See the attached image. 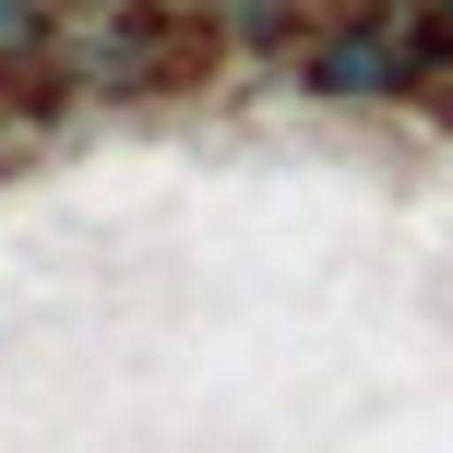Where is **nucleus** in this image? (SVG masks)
Listing matches in <instances>:
<instances>
[{"mask_svg": "<svg viewBox=\"0 0 453 453\" xmlns=\"http://www.w3.org/2000/svg\"><path fill=\"white\" fill-rule=\"evenodd\" d=\"M60 60H72V96H180V84H203V72L226 60V36L191 0H108V12H84V24H60Z\"/></svg>", "mask_w": 453, "mask_h": 453, "instance_id": "nucleus-1", "label": "nucleus"}, {"mask_svg": "<svg viewBox=\"0 0 453 453\" xmlns=\"http://www.w3.org/2000/svg\"><path fill=\"white\" fill-rule=\"evenodd\" d=\"M441 60H453V24L406 12V0L346 12V24H311V48H298V72H311L322 96H418V72H441Z\"/></svg>", "mask_w": 453, "mask_h": 453, "instance_id": "nucleus-2", "label": "nucleus"}, {"mask_svg": "<svg viewBox=\"0 0 453 453\" xmlns=\"http://www.w3.org/2000/svg\"><path fill=\"white\" fill-rule=\"evenodd\" d=\"M0 108H12V119H36V132L72 108V60H60V36H48V48H12V60H0Z\"/></svg>", "mask_w": 453, "mask_h": 453, "instance_id": "nucleus-3", "label": "nucleus"}, {"mask_svg": "<svg viewBox=\"0 0 453 453\" xmlns=\"http://www.w3.org/2000/svg\"><path fill=\"white\" fill-rule=\"evenodd\" d=\"M60 36V0H0V60H12V48H48Z\"/></svg>", "mask_w": 453, "mask_h": 453, "instance_id": "nucleus-4", "label": "nucleus"}, {"mask_svg": "<svg viewBox=\"0 0 453 453\" xmlns=\"http://www.w3.org/2000/svg\"><path fill=\"white\" fill-rule=\"evenodd\" d=\"M84 12H108V0H84Z\"/></svg>", "mask_w": 453, "mask_h": 453, "instance_id": "nucleus-5", "label": "nucleus"}]
</instances>
